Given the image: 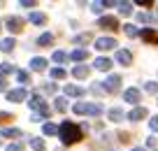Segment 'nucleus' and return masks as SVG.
<instances>
[{"mask_svg":"<svg viewBox=\"0 0 158 151\" xmlns=\"http://www.w3.org/2000/svg\"><path fill=\"white\" fill-rule=\"evenodd\" d=\"M58 132H60V140H63V144H74V142H79L81 140V130H79L74 123H70V121H65V123H60V128H58Z\"/></svg>","mask_w":158,"mask_h":151,"instance_id":"obj_1","label":"nucleus"},{"mask_svg":"<svg viewBox=\"0 0 158 151\" xmlns=\"http://www.w3.org/2000/svg\"><path fill=\"white\" fill-rule=\"evenodd\" d=\"M72 112L74 114H93V116H98V114L102 112V107L95 105V103H77L72 107Z\"/></svg>","mask_w":158,"mask_h":151,"instance_id":"obj_2","label":"nucleus"},{"mask_svg":"<svg viewBox=\"0 0 158 151\" xmlns=\"http://www.w3.org/2000/svg\"><path fill=\"white\" fill-rule=\"evenodd\" d=\"M116 47V40L114 37H100L95 40V49H100V51H109V49Z\"/></svg>","mask_w":158,"mask_h":151,"instance_id":"obj_3","label":"nucleus"},{"mask_svg":"<svg viewBox=\"0 0 158 151\" xmlns=\"http://www.w3.org/2000/svg\"><path fill=\"white\" fill-rule=\"evenodd\" d=\"M98 26H100V28H107V30H116L118 28V21L114 19V16H100Z\"/></svg>","mask_w":158,"mask_h":151,"instance_id":"obj_4","label":"nucleus"},{"mask_svg":"<svg viewBox=\"0 0 158 151\" xmlns=\"http://www.w3.org/2000/svg\"><path fill=\"white\" fill-rule=\"evenodd\" d=\"M118 84H121V77H118V74H112V77L105 82V88H102V91L114 93V91H118Z\"/></svg>","mask_w":158,"mask_h":151,"instance_id":"obj_5","label":"nucleus"},{"mask_svg":"<svg viewBox=\"0 0 158 151\" xmlns=\"http://www.w3.org/2000/svg\"><path fill=\"white\" fill-rule=\"evenodd\" d=\"M116 61L121 65H130V63H133V54H130L128 49H118V51H116Z\"/></svg>","mask_w":158,"mask_h":151,"instance_id":"obj_6","label":"nucleus"},{"mask_svg":"<svg viewBox=\"0 0 158 151\" xmlns=\"http://www.w3.org/2000/svg\"><path fill=\"white\" fill-rule=\"evenodd\" d=\"M7 28H10L12 33H19V30L23 28V19H19V16H10V19H7Z\"/></svg>","mask_w":158,"mask_h":151,"instance_id":"obj_7","label":"nucleus"},{"mask_svg":"<svg viewBox=\"0 0 158 151\" xmlns=\"http://www.w3.org/2000/svg\"><path fill=\"white\" fill-rule=\"evenodd\" d=\"M142 40H144V42H149V44H158V33H156V30H151V28H144L142 30Z\"/></svg>","mask_w":158,"mask_h":151,"instance_id":"obj_8","label":"nucleus"},{"mask_svg":"<svg viewBox=\"0 0 158 151\" xmlns=\"http://www.w3.org/2000/svg\"><path fill=\"white\" fill-rule=\"evenodd\" d=\"M7 100H12V103H21V100H26V91H23V88L10 91V93H7Z\"/></svg>","mask_w":158,"mask_h":151,"instance_id":"obj_9","label":"nucleus"},{"mask_svg":"<svg viewBox=\"0 0 158 151\" xmlns=\"http://www.w3.org/2000/svg\"><path fill=\"white\" fill-rule=\"evenodd\" d=\"M123 100H126V103H139V91H137V88H128V91H126L123 93Z\"/></svg>","mask_w":158,"mask_h":151,"instance_id":"obj_10","label":"nucleus"},{"mask_svg":"<svg viewBox=\"0 0 158 151\" xmlns=\"http://www.w3.org/2000/svg\"><path fill=\"white\" fill-rule=\"evenodd\" d=\"M128 119L130 121H142V119H147V109L144 107H135L133 112L128 114Z\"/></svg>","mask_w":158,"mask_h":151,"instance_id":"obj_11","label":"nucleus"},{"mask_svg":"<svg viewBox=\"0 0 158 151\" xmlns=\"http://www.w3.org/2000/svg\"><path fill=\"white\" fill-rule=\"evenodd\" d=\"M70 58L72 61H86L89 58V51H86V49H74L72 54H70Z\"/></svg>","mask_w":158,"mask_h":151,"instance_id":"obj_12","label":"nucleus"},{"mask_svg":"<svg viewBox=\"0 0 158 151\" xmlns=\"http://www.w3.org/2000/svg\"><path fill=\"white\" fill-rule=\"evenodd\" d=\"M72 74L77 79H84V77H89V68H86V65H77V68L72 70Z\"/></svg>","mask_w":158,"mask_h":151,"instance_id":"obj_13","label":"nucleus"},{"mask_svg":"<svg viewBox=\"0 0 158 151\" xmlns=\"http://www.w3.org/2000/svg\"><path fill=\"white\" fill-rule=\"evenodd\" d=\"M30 68H33V70H44L47 68V61L44 58H33V61H30Z\"/></svg>","mask_w":158,"mask_h":151,"instance_id":"obj_14","label":"nucleus"},{"mask_svg":"<svg viewBox=\"0 0 158 151\" xmlns=\"http://www.w3.org/2000/svg\"><path fill=\"white\" fill-rule=\"evenodd\" d=\"M95 68H98V70H109V68H112V61H109V58H98V61H95Z\"/></svg>","mask_w":158,"mask_h":151,"instance_id":"obj_15","label":"nucleus"},{"mask_svg":"<svg viewBox=\"0 0 158 151\" xmlns=\"http://www.w3.org/2000/svg\"><path fill=\"white\" fill-rule=\"evenodd\" d=\"M123 30H126V35H128V37H137V35H139V30H137V26H133V23H128V26H123Z\"/></svg>","mask_w":158,"mask_h":151,"instance_id":"obj_16","label":"nucleus"},{"mask_svg":"<svg viewBox=\"0 0 158 151\" xmlns=\"http://www.w3.org/2000/svg\"><path fill=\"white\" fill-rule=\"evenodd\" d=\"M0 49H2V51H12V49H14V40L12 37L2 40V42H0Z\"/></svg>","mask_w":158,"mask_h":151,"instance_id":"obj_17","label":"nucleus"},{"mask_svg":"<svg viewBox=\"0 0 158 151\" xmlns=\"http://www.w3.org/2000/svg\"><path fill=\"white\" fill-rule=\"evenodd\" d=\"M42 132H44V135H56V132H58V126H54V123H44Z\"/></svg>","mask_w":158,"mask_h":151,"instance_id":"obj_18","label":"nucleus"},{"mask_svg":"<svg viewBox=\"0 0 158 151\" xmlns=\"http://www.w3.org/2000/svg\"><path fill=\"white\" fill-rule=\"evenodd\" d=\"M2 137H21V130L19 128H7V130H2Z\"/></svg>","mask_w":158,"mask_h":151,"instance_id":"obj_19","label":"nucleus"},{"mask_svg":"<svg viewBox=\"0 0 158 151\" xmlns=\"http://www.w3.org/2000/svg\"><path fill=\"white\" fill-rule=\"evenodd\" d=\"M65 93H68V95H81L84 88H79V86H65Z\"/></svg>","mask_w":158,"mask_h":151,"instance_id":"obj_20","label":"nucleus"},{"mask_svg":"<svg viewBox=\"0 0 158 151\" xmlns=\"http://www.w3.org/2000/svg\"><path fill=\"white\" fill-rule=\"evenodd\" d=\"M109 119H112V121H121V119H123V112H121V109H109Z\"/></svg>","mask_w":158,"mask_h":151,"instance_id":"obj_21","label":"nucleus"},{"mask_svg":"<svg viewBox=\"0 0 158 151\" xmlns=\"http://www.w3.org/2000/svg\"><path fill=\"white\" fill-rule=\"evenodd\" d=\"M30 21H33V23H44V14H40V12H33V14H30Z\"/></svg>","mask_w":158,"mask_h":151,"instance_id":"obj_22","label":"nucleus"},{"mask_svg":"<svg viewBox=\"0 0 158 151\" xmlns=\"http://www.w3.org/2000/svg\"><path fill=\"white\" fill-rule=\"evenodd\" d=\"M144 91L147 93H158V84L156 82H147L144 84Z\"/></svg>","mask_w":158,"mask_h":151,"instance_id":"obj_23","label":"nucleus"},{"mask_svg":"<svg viewBox=\"0 0 158 151\" xmlns=\"http://www.w3.org/2000/svg\"><path fill=\"white\" fill-rule=\"evenodd\" d=\"M118 7H121V14H130V12H133V5H130V2H116Z\"/></svg>","mask_w":158,"mask_h":151,"instance_id":"obj_24","label":"nucleus"},{"mask_svg":"<svg viewBox=\"0 0 158 151\" xmlns=\"http://www.w3.org/2000/svg\"><path fill=\"white\" fill-rule=\"evenodd\" d=\"M54 61H56V63H65V61H68V54H63V51H54Z\"/></svg>","mask_w":158,"mask_h":151,"instance_id":"obj_25","label":"nucleus"},{"mask_svg":"<svg viewBox=\"0 0 158 151\" xmlns=\"http://www.w3.org/2000/svg\"><path fill=\"white\" fill-rule=\"evenodd\" d=\"M30 107H44L42 98H40V95H33V98H30Z\"/></svg>","mask_w":158,"mask_h":151,"instance_id":"obj_26","label":"nucleus"},{"mask_svg":"<svg viewBox=\"0 0 158 151\" xmlns=\"http://www.w3.org/2000/svg\"><path fill=\"white\" fill-rule=\"evenodd\" d=\"M54 103H56V109H58V112H63V109L68 107V105H65V103H68V100H65V98H56Z\"/></svg>","mask_w":158,"mask_h":151,"instance_id":"obj_27","label":"nucleus"},{"mask_svg":"<svg viewBox=\"0 0 158 151\" xmlns=\"http://www.w3.org/2000/svg\"><path fill=\"white\" fill-rule=\"evenodd\" d=\"M51 77L63 79V77H65V70H63V68H54V70H51Z\"/></svg>","mask_w":158,"mask_h":151,"instance_id":"obj_28","label":"nucleus"},{"mask_svg":"<svg viewBox=\"0 0 158 151\" xmlns=\"http://www.w3.org/2000/svg\"><path fill=\"white\" fill-rule=\"evenodd\" d=\"M16 79H19V82H23V84H28V82H30L28 72H23V70H19V72H16Z\"/></svg>","mask_w":158,"mask_h":151,"instance_id":"obj_29","label":"nucleus"},{"mask_svg":"<svg viewBox=\"0 0 158 151\" xmlns=\"http://www.w3.org/2000/svg\"><path fill=\"white\" fill-rule=\"evenodd\" d=\"M51 42H54V35H51V33H47V35L40 37V44H51Z\"/></svg>","mask_w":158,"mask_h":151,"instance_id":"obj_30","label":"nucleus"},{"mask_svg":"<svg viewBox=\"0 0 158 151\" xmlns=\"http://www.w3.org/2000/svg\"><path fill=\"white\" fill-rule=\"evenodd\" d=\"M137 21H142V23H149V21H151V14H147V12H139V14H137Z\"/></svg>","mask_w":158,"mask_h":151,"instance_id":"obj_31","label":"nucleus"},{"mask_svg":"<svg viewBox=\"0 0 158 151\" xmlns=\"http://www.w3.org/2000/svg\"><path fill=\"white\" fill-rule=\"evenodd\" d=\"M30 144H33V149H35V151H42V149H44V142H42V140H33Z\"/></svg>","mask_w":158,"mask_h":151,"instance_id":"obj_32","label":"nucleus"},{"mask_svg":"<svg viewBox=\"0 0 158 151\" xmlns=\"http://www.w3.org/2000/svg\"><path fill=\"white\" fill-rule=\"evenodd\" d=\"M7 151H23V144H21V142H16V144H10V146H7Z\"/></svg>","mask_w":158,"mask_h":151,"instance_id":"obj_33","label":"nucleus"},{"mask_svg":"<svg viewBox=\"0 0 158 151\" xmlns=\"http://www.w3.org/2000/svg\"><path fill=\"white\" fill-rule=\"evenodd\" d=\"M149 126H151V130H156V132H158V116H153L151 121H149Z\"/></svg>","mask_w":158,"mask_h":151,"instance_id":"obj_34","label":"nucleus"},{"mask_svg":"<svg viewBox=\"0 0 158 151\" xmlns=\"http://www.w3.org/2000/svg\"><path fill=\"white\" fill-rule=\"evenodd\" d=\"M89 40H91V35H89V33H84V35H79V37H77V42L81 44V42H89Z\"/></svg>","mask_w":158,"mask_h":151,"instance_id":"obj_35","label":"nucleus"},{"mask_svg":"<svg viewBox=\"0 0 158 151\" xmlns=\"http://www.w3.org/2000/svg\"><path fill=\"white\" fill-rule=\"evenodd\" d=\"M10 70H12V65H7V63H2V65H0V74H5V72H10Z\"/></svg>","mask_w":158,"mask_h":151,"instance_id":"obj_36","label":"nucleus"},{"mask_svg":"<svg viewBox=\"0 0 158 151\" xmlns=\"http://www.w3.org/2000/svg\"><path fill=\"white\" fill-rule=\"evenodd\" d=\"M2 88H5V79H0V91H2Z\"/></svg>","mask_w":158,"mask_h":151,"instance_id":"obj_37","label":"nucleus"},{"mask_svg":"<svg viewBox=\"0 0 158 151\" xmlns=\"http://www.w3.org/2000/svg\"><path fill=\"white\" fill-rule=\"evenodd\" d=\"M133 151H144V149H142V146H137V149H133Z\"/></svg>","mask_w":158,"mask_h":151,"instance_id":"obj_38","label":"nucleus"}]
</instances>
